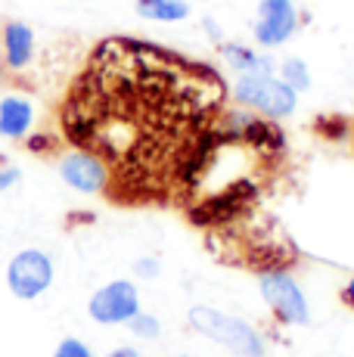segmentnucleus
Here are the masks:
<instances>
[{
  "mask_svg": "<svg viewBox=\"0 0 354 357\" xmlns=\"http://www.w3.org/2000/svg\"><path fill=\"white\" fill-rule=\"evenodd\" d=\"M109 357H140V351L131 345H121V348H115V351H109Z\"/></svg>",
  "mask_w": 354,
  "mask_h": 357,
  "instance_id": "nucleus-19",
  "label": "nucleus"
},
{
  "mask_svg": "<svg viewBox=\"0 0 354 357\" xmlns=\"http://www.w3.org/2000/svg\"><path fill=\"white\" fill-rule=\"evenodd\" d=\"M233 100L246 106L249 112L268 115V119H289L298 106V93L289 84H283L277 75L249 72L240 75L233 84Z\"/></svg>",
  "mask_w": 354,
  "mask_h": 357,
  "instance_id": "nucleus-3",
  "label": "nucleus"
},
{
  "mask_svg": "<svg viewBox=\"0 0 354 357\" xmlns=\"http://www.w3.org/2000/svg\"><path fill=\"white\" fill-rule=\"evenodd\" d=\"M298 29V10L292 0H261L258 3V22H255V40L268 50L286 44Z\"/></svg>",
  "mask_w": 354,
  "mask_h": 357,
  "instance_id": "nucleus-8",
  "label": "nucleus"
},
{
  "mask_svg": "<svg viewBox=\"0 0 354 357\" xmlns=\"http://www.w3.org/2000/svg\"><path fill=\"white\" fill-rule=\"evenodd\" d=\"M177 357H193V354H177Z\"/></svg>",
  "mask_w": 354,
  "mask_h": 357,
  "instance_id": "nucleus-21",
  "label": "nucleus"
},
{
  "mask_svg": "<svg viewBox=\"0 0 354 357\" xmlns=\"http://www.w3.org/2000/svg\"><path fill=\"white\" fill-rule=\"evenodd\" d=\"M280 81L283 84H289L295 93L308 91L311 87V72L298 56H289V59H283V66H280Z\"/></svg>",
  "mask_w": 354,
  "mask_h": 357,
  "instance_id": "nucleus-13",
  "label": "nucleus"
},
{
  "mask_svg": "<svg viewBox=\"0 0 354 357\" xmlns=\"http://www.w3.org/2000/svg\"><path fill=\"white\" fill-rule=\"evenodd\" d=\"M137 13L153 22H180L190 16L187 0H137Z\"/></svg>",
  "mask_w": 354,
  "mask_h": 357,
  "instance_id": "nucleus-12",
  "label": "nucleus"
},
{
  "mask_svg": "<svg viewBox=\"0 0 354 357\" xmlns=\"http://www.w3.org/2000/svg\"><path fill=\"white\" fill-rule=\"evenodd\" d=\"M227 87L212 66L149 40L106 38L72 81L59 112L66 140L93 153L118 199L183 187Z\"/></svg>",
  "mask_w": 354,
  "mask_h": 357,
  "instance_id": "nucleus-1",
  "label": "nucleus"
},
{
  "mask_svg": "<svg viewBox=\"0 0 354 357\" xmlns=\"http://www.w3.org/2000/svg\"><path fill=\"white\" fill-rule=\"evenodd\" d=\"M59 177L63 183H69L72 190L84 196H97V193H109L112 187V174L103 162L93 153H84V149H72L59 159Z\"/></svg>",
  "mask_w": 354,
  "mask_h": 357,
  "instance_id": "nucleus-7",
  "label": "nucleus"
},
{
  "mask_svg": "<svg viewBox=\"0 0 354 357\" xmlns=\"http://www.w3.org/2000/svg\"><path fill=\"white\" fill-rule=\"evenodd\" d=\"M3 66H6V63H3V59H0V84H3Z\"/></svg>",
  "mask_w": 354,
  "mask_h": 357,
  "instance_id": "nucleus-20",
  "label": "nucleus"
},
{
  "mask_svg": "<svg viewBox=\"0 0 354 357\" xmlns=\"http://www.w3.org/2000/svg\"><path fill=\"white\" fill-rule=\"evenodd\" d=\"M35 125V106L25 97L0 100V137L3 140H22Z\"/></svg>",
  "mask_w": 354,
  "mask_h": 357,
  "instance_id": "nucleus-10",
  "label": "nucleus"
},
{
  "mask_svg": "<svg viewBox=\"0 0 354 357\" xmlns=\"http://www.w3.org/2000/svg\"><path fill=\"white\" fill-rule=\"evenodd\" d=\"M53 277H56L53 258L40 249L16 252V255L10 258V264H6V286H10V292L22 301L40 298V295L53 286Z\"/></svg>",
  "mask_w": 354,
  "mask_h": 357,
  "instance_id": "nucleus-5",
  "label": "nucleus"
},
{
  "mask_svg": "<svg viewBox=\"0 0 354 357\" xmlns=\"http://www.w3.org/2000/svg\"><path fill=\"white\" fill-rule=\"evenodd\" d=\"M342 301H345V305H348L351 311H354V277L348 280V283H345V289H342Z\"/></svg>",
  "mask_w": 354,
  "mask_h": 357,
  "instance_id": "nucleus-18",
  "label": "nucleus"
},
{
  "mask_svg": "<svg viewBox=\"0 0 354 357\" xmlns=\"http://www.w3.org/2000/svg\"><path fill=\"white\" fill-rule=\"evenodd\" d=\"M258 289L268 307L277 314V320L286 326H305L311 320L308 298H305L298 280L292 277L286 267H274V271H261L258 277Z\"/></svg>",
  "mask_w": 354,
  "mask_h": 357,
  "instance_id": "nucleus-4",
  "label": "nucleus"
},
{
  "mask_svg": "<svg viewBox=\"0 0 354 357\" xmlns=\"http://www.w3.org/2000/svg\"><path fill=\"white\" fill-rule=\"evenodd\" d=\"M0 50L6 68H25L35 56V31L25 22H6L0 34Z\"/></svg>",
  "mask_w": 354,
  "mask_h": 357,
  "instance_id": "nucleus-9",
  "label": "nucleus"
},
{
  "mask_svg": "<svg viewBox=\"0 0 354 357\" xmlns=\"http://www.w3.org/2000/svg\"><path fill=\"white\" fill-rule=\"evenodd\" d=\"M128 329H131L137 339H159V333H162V324H159V317H153V314H143L137 311L131 320H128Z\"/></svg>",
  "mask_w": 354,
  "mask_h": 357,
  "instance_id": "nucleus-14",
  "label": "nucleus"
},
{
  "mask_svg": "<svg viewBox=\"0 0 354 357\" xmlns=\"http://www.w3.org/2000/svg\"><path fill=\"white\" fill-rule=\"evenodd\" d=\"M221 53H224V59H227V66L240 75H249V72L274 75L270 56H261V53L252 50V47H246V44H221Z\"/></svg>",
  "mask_w": 354,
  "mask_h": 357,
  "instance_id": "nucleus-11",
  "label": "nucleus"
},
{
  "mask_svg": "<svg viewBox=\"0 0 354 357\" xmlns=\"http://www.w3.org/2000/svg\"><path fill=\"white\" fill-rule=\"evenodd\" d=\"M53 357H93V351H91V348H87L81 339H72V335H69V339H63V342L56 345Z\"/></svg>",
  "mask_w": 354,
  "mask_h": 357,
  "instance_id": "nucleus-15",
  "label": "nucleus"
},
{
  "mask_svg": "<svg viewBox=\"0 0 354 357\" xmlns=\"http://www.w3.org/2000/svg\"><path fill=\"white\" fill-rule=\"evenodd\" d=\"M140 311V292L131 280H112L87 301V314L100 326H121Z\"/></svg>",
  "mask_w": 354,
  "mask_h": 357,
  "instance_id": "nucleus-6",
  "label": "nucleus"
},
{
  "mask_svg": "<svg viewBox=\"0 0 354 357\" xmlns=\"http://www.w3.org/2000/svg\"><path fill=\"white\" fill-rule=\"evenodd\" d=\"M159 261L155 258H137L134 261V277H140V280H155L159 277Z\"/></svg>",
  "mask_w": 354,
  "mask_h": 357,
  "instance_id": "nucleus-16",
  "label": "nucleus"
},
{
  "mask_svg": "<svg viewBox=\"0 0 354 357\" xmlns=\"http://www.w3.org/2000/svg\"><path fill=\"white\" fill-rule=\"evenodd\" d=\"M187 324L199 335L217 342L221 348H227V351H233L240 357H268L264 339L258 335L255 326H249L246 320H240V317H230V314L217 311V307L193 305L187 314Z\"/></svg>",
  "mask_w": 354,
  "mask_h": 357,
  "instance_id": "nucleus-2",
  "label": "nucleus"
},
{
  "mask_svg": "<svg viewBox=\"0 0 354 357\" xmlns=\"http://www.w3.org/2000/svg\"><path fill=\"white\" fill-rule=\"evenodd\" d=\"M19 181H22V168H16V165H0V190H13Z\"/></svg>",
  "mask_w": 354,
  "mask_h": 357,
  "instance_id": "nucleus-17",
  "label": "nucleus"
}]
</instances>
